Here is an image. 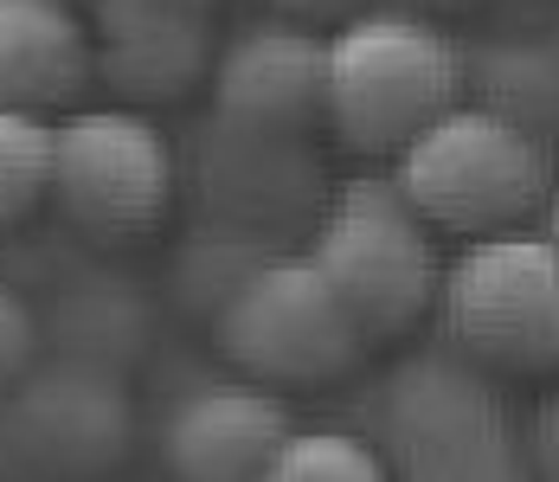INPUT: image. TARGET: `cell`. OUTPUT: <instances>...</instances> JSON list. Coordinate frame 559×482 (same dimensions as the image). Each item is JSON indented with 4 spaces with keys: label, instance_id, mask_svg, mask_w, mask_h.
<instances>
[{
    "label": "cell",
    "instance_id": "3957f363",
    "mask_svg": "<svg viewBox=\"0 0 559 482\" xmlns=\"http://www.w3.org/2000/svg\"><path fill=\"white\" fill-rule=\"evenodd\" d=\"M302 258L322 270V283L341 296L367 348L399 341L438 309V283H444L438 232L399 200L392 180H347Z\"/></svg>",
    "mask_w": 559,
    "mask_h": 482
},
{
    "label": "cell",
    "instance_id": "5b68a950",
    "mask_svg": "<svg viewBox=\"0 0 559 482\" xmlns=\"http://www.w3.org/2000/svg\"><path fill=\"white\" fill-rule=\"evenodd\" d=\"M373 450L392 482H534L496 386L456 354H425L392 374Z\"/></svg>",
    "mask_w": 559,
    "mask_h": 482
},
{
    "label": "cell",
    "instance_id": "8992f818",
    "mask_svg": "<svg viewBox=\"0 0 559 482\" xmlns=\"http://www.w3.org/2000/svg\"><path fill=\"white\" fill-rule=\"evenodd\" d=\"M219 354L251 386H329L360 354L367 334L341 309L309 258H258L219 296Z\"/></svg>",
    "mask_w": 559,
    "mask_h": 482
},
{
    "label": "cell",
    "instance_id": "30bf717a",
    "mask_svg": "<svg viewBox=\"0 0 559 482\" xmlns=\"http://www.w3.org/2000/svg\"><path fill=\"white\" fill-rule=\"evenodd\" d=\"M84 33H91V78L110 84L122 109L174 104L213 71V26L200 7L97 0Z\"/></svg>",
    "mask_w": 559,
    "mask_h": 482
},
{
    "label": "cell",
    "instance_id": "7402d4cb",
    "mask_svg": "<svg viewBox=\"0 0 559 482\" xmlns=\"http://www.w3.org/2000/svg\"><path fill=\"white\" fill-rule=\"evenodd\" d=\"M554 52H559V26H554Z\"/></svg>",
    "mask_w": 559,
    "mask_h": 482
},
{
    "label": "cell",
    "instance_id": "5bb4252c",
    "mask_svg": "<svg viewBox=\"0 0 559 482\" xmlns=\"http://www.w3.org/2000/svg\"><path fill=\"white\" fill-rule=\"evenodd\" d=\"M258 482H392V470L354 431H289Z\"/></svg>",
    "mask_w": 559,
    "mask_h": 482
},
{
    "label": "cell",
    "instance_id": "6da1fadb",
    "mask_svg": "<svg viewBox=\"0 0 559 482\" xmlns=\"http://www.w3.org/2000/svg\"><path fill=\"white\" fill-rule=\"evenodd\" d=\"M392 187L431 232L496 238L521 232L554 193V149L483 104L444 109L425 136L399 149Z\"/></svg>",
    "mask_w": 559,
    "mask_h": 482
},
{
    "label": "cell",
    "instance_id": "52a82bcc",
    "mask_svg": "<svg viewBox=\"0 0 559 482\" xmlns=\"http://www.w3.org/2000/svg\"><path fill=\"white\" fill-rule=\"evenodd\" d=\"M46 200L91 238H142L168 219L174 149L142 109H71L52 122Z\"/></svg>",
    "mask_w": 559,
    "mask_h": 482
},
{
    "label": "cell",
    "instance_id": "2e32d148",
    "mask_svg": "<svg viewBox=\"0 0 559 482\" xmlns=\"http://www.w3.org/2000/svg\"><path fill=\"white\" fill-rule=\"evenodd\" d=\"M33 361H39V321L13 283H0V399L33 374Z\"/></svg>",
    "mask_w": 559,
    "mask_h": 482
},
{
    "label": "cell",
    "instance_id": "d6986e66",
    "mask_svg": "<svg viewBox=\"0 0 559 482\" xmlns=\"http://www.w3.org/2000/svg\"><path fill=\"white\" fill-rule=\"evenodd\" d=\"M540 213H547V225H540V232H547V245H559V187L547 193V207H540Z\"/></svg>",
    "mask_w": 559,
    "mask_h": 482
},
{
    "label": "cell",
    "instance_id": "44dd1931",
    "mask_svg": "<svg viewBox=\"0 0 559 482\" xmlns=\"http://www.w3.org/2000/svg\"><path fill=\"white\" fill-rule=\"evenodd\" d=\"M174 7H200V13H206V7H213V0H174Z\"/></svg>",
    "mask_w": 559,
    "mask_h": 482
},
{
    "label": "cell",
    "instance_id": "277c9868",
    "mask_svg": "<svg viewBox=\"0 0 559 482\" xmlns=\"http://www.w3.org/2000/svg\"><path fill=\"white\" fill-rule=\"evenodd\" d=\"M438 316L456 361L489 374H559V245L547 232H496L444 264Z\"/></svg>",
    "mask_w": 559,
    "mask_h": 482
},
{
    "label": "cell",
    "instance_id": "ba28073f",
    "mask_svg": "<svg viewBox=\"0 0 559 482\" xmlns=\"http://www.w3.org/2000/svg\"><path fill=\"white\" fill-rule=\"evenodd\" d=\"M0 444L33 482H91L129 444V399L91 367H33L0 399Z\"/></svg>",
    "mask_w": 559,
    "mask_h": 482
},
{
    "label": "cell",
    "instance_id": "7a4b0ae2",
    "mask_svg": "<svg viewBox=\"0 0 559 482\" xmlns=\"http://www.w3.org/2000/svg\"><path fill=\"white\" fill-rule=\"evenodd\" d=\"M463 104V52L418 13H354L329 39L322 122L354 155H399Z\"/></svg>",
    "mask_w": 559,
    "mask_h": 482
},
{
    "label": "cell",
    "instance_id": "ffe728a7",
    "mask_svg": "<svg viewBox=\"0 0 559 482\" xmlns=\"http://www.w3.org/2000/svg\"><path fill=\"white\" fill-rule=\"evenodd\" d=\"M418 7H476V0H418Z\"/></svg>",
    "mask_w": 559,
    "mask_h": 482
},
{
    "label": "cell",
    "instance_id": "8fae6325",
    "mask_svg": "<svg viewBox=\"0 0 559 482\" xmlns=\"http://www.w3.org/2000/svg\"><path fill=\"white\" fill-rule=\"evenodd\" d=\"M289 405L271 386L213 379L193 386L162 425V463L174 482H258L289 437Z\"/></svg>",
    "mask_w": 559,
    "mask_h": 482
},
{
    "label": "cell",
    "instance_id": "ac0fdd59",
    "mask_svg": "<svg viewBox=\"0 0 559 482\" xmlns=\"http://www.w3.org/2000/svg\"><path fill=\"white\" fill-rule=\"evenodd\" d=\"M547 482H559V412L547 419Z\"/></svg>",
    "mask_w": 559,
    "mask_h": 482
},
{
    "label": "cell",
    "instance_id": "e0dca14e",
    "mask_svg": "<svg viewBox=\"0 0 559 482\" xmlns=\"http://www.w3.org/2000/svg\"><path fill=\"white\" fill-rule=\"evenodd\" d=\"M271 7H277V20L309 26V20H341V13L354 20V7H360V0H271Z\"/></svg>",
    "mask_w": 559,
    "mask_h": 482
},
{
    "label": "cell",
    "instance_id": "9a60e30c",
    "mask_svg": "<svg viewBox=\"0 0 559 482\" xmlns=\"http://www.w3.org/2000/svg\"><path fill=\"white\" fill-rule=\"evenodd\" d=\"M46 174H52V122L0 109V232L46 200Z\"/></svg>",
    "mask_w": 559,
    "mask_h": 482
},
{
    "label": "cell",
    "instance_id": "7c38bea8",
    "mask_svg": "<svg viewBox=\"0 0 559 482\" xmlns=\"http://www.w3.org/2000/svg\"><path fill=\"white\" fill-rule=\"evenodd\" d=\"M91 84V33L64 0H0V109L52 116Z\"/></svg>",
    "mask_w": 559,
    "mask_h": 482
},
{
    "label": "cell",
    "instance_id": "9c48e42d",
    "mask_svg": "<svg viewBox=\"0 0 559 482\" xmlns=\"http://www.w3.org/2000/svg\"><path fill=\"white\" fill-rule=\"evenodd\" d=\"M329 84V39L296 20H258L213 58V109L225 129L296 142L309 122H322Z\"/></svg>",
    "mask_w": 559,
    "mask_h": 482
},
{
    "label": "cell",
    "instance_id": "4fadbf2b",
    "mask_svg": "<svg viewBox=\"0 0 559 482\" xmlns=\"http://www.w3.org/2000/svg\"><path fill=\"white\" fill-rule=\"evenodd\" d=\"M463 84H476V104L508 116L514 129H527L534 142H559V52L554 39L527 46V39H508L489 52L463 58Z\"/></svg>",
    "mask_w": 559,
    "mask_h": 482
}]
</instances>
